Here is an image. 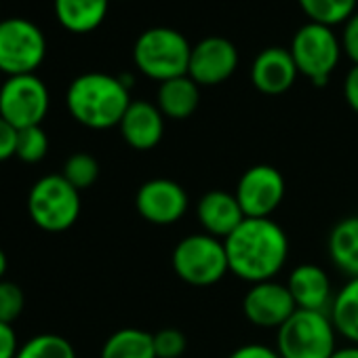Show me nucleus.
<instances>
[{"instance_id": "f257e3e1", "label": "nucleus", "mask_w": 358, "mask_h": 358, "mask_svg": "<svg viewBox=\"0 0 358 358\" xmlns=\"http://www.w3.org/2000/svg\"><path fill=\"white\" fill-rule=\"evenodd\" d=\"M224 245L230 272L251 285L274 280L289 259V238L272 217H247Z\"/></svg>"}, {"instance_id": "f03ea898", "label": "nucleus", "mask_w": 358, "mask_h": 358, "mask_svg": "<svg viewBox=\"0 0 358 358\" xmlns=\"http://www.w3.org/2000/svg\"><path fill=\"white\" fill-rule=\"evenodd\" d=\"M131 101L129 87L120 80V76L103 72H87L76 76L66 93V106L72 118L95 131L118 127Z\"/></svg>"}, {"instance_id": "7ed1b4c3", "label": "nucleus", "mask_w": 358, "mask_h": 358, "mask_svg": "<svg viewBox=\"0 0 358 358\" xmlns=\"http://www.w3.org/2000/svg\"><path fill=\"white\" fill-rule=\"evenodd\" d=\"M192 45L188 38L166 26L150 28L139 34L133 45V62L137 70L156 80L166 83L188 74Z\"/></svg>"}, {"instance_id": "20e7f679", "label": "nucleus", "mask_w": 358, "mask_h": 358, "mask_svg": "<svg viewBox=\"0 0 358 358\" xmlns=\"http://www.w3.org/2000/svg\"><path fill=\"white\" fill-rule=\"evenodd\" d=\"M337 350V331L329 312L295 310L276 331L280 358H331Z\"/></svg>"}, {"instance_id": "39448f33", "label": "nucleus", "mask_w": 358, "mask_h": 358, "mask_svg": "<svg viewBox=\"0 0 358 358\" xmlns=\"http://www.w3.org/2000/svg\"><path fill=\"white\" fill-rule=\"evenodd\" d=\"M28 213L45 232H66L80 215V192L62 173L45 175L28 194Z\"/></svg>"}, {"instance_id": "423d86ee", "label": "nucleus", "mask_w": 358, "mask_h": 358, "mask_svg": "<svg viewBox=\"0 0 358 358\" xmlns=\"http://www.w3.org/2000/svg\"><path fill=\"white\" fill-rule=\"evenodd\" d=\"M175 274L192 287H211L228 272V253L224 241L205 232L182 238L171 255Z\"/></svg>"}, {"instance_id": "0eeeda50", "label": "nucleus", "mask_w": 358, "mask_h": 358, "mask_svg": "<svg viewBox=\"0 0 358 358\" xmlns=\"http://www.w3.org/2000/svg\"><path fill=\"white\" fill-rule=\"evenodd\" d=\"M299 74L308 76L314 85H327L329 76L339 64L341 41L335 30L322 24L308 22L303 24L289 47Z\"/></svg>"}, {"instance_id": "6e6552de", "label": "nucleus", "mask_w": 358, "mask_h": 358, "mask_svg": "<svg viewBox=\"0 0 358 358\" xmlns=\"http://www.w3.org/2000/svg\"><path fill=\"white\" fill-rule=\"evenodd\" d=\"M47 57V38L43 30L24 20L0 22V72L7 76L34 74Z\"/></svg>"}, {"instance_id": "1a4fd4ad", "label": "nucleus", "mask_w": 358, "mask_h": 358, "mask_svg": "<svg viewBox=\"0 0 358 358\" xmlns=\"http://www.w3.org/2000/svg\"><path fill=\"white\" fill-rule=\"evenodd\" d=\"M51 95L36 74L7 76L0 87V116L17 131L41 127L49 114Z\"/></svg>"}, {"instance_id": "9d476101", "label": "nucleus", "mask_w": 358, "mask_h": 358, "mask_svg": "<svg viewBox=\"0 0 358 358\" xmlns=\"http://www.w3.org/2000/svg\"><path fill=\"white\" fill-rule=\"evenodd\" d=\"M285 177L272 164L249 166L236 184L234 196L245 217L268 220L285 201Z\"/></svg>"}, {"instance_id": "9b49d317", "label": "nucleus", "mask_w": 358, "mask_h": 358, "mask_svg": "<svg viewBox=\"0 0 358 358\" xmlns=\"http://www.w3.org/2000/svg\"><path fill=\"white\" fill-rule=\"evenodd\" d=\"M190 199L184 186H179L173 179H150L135 196L137 213L154 224V226H173L182 220L188 211Z\"/></svg>"}, {"instance_id": "f8f14e48", "label": "nucleus", "mask_w": 358, "mask_h": 358, "mask_svg": "<svg viewBox=\"0 0 358 358\" xmlns=\"http://www.w3.org/2000/svg\"><path fill=\"white\" fill-rule=\"evenodd\" d=\"M238 66V49L224 36H209L192 45L188 76L199 87H215L226 83Z\"/></svg>"}, {"instance_id": "ddd939ff", "label": "nucleus", "mask_w": 358, "mask_h": 358, "mask_svg": "<svg viewBox=\"0 0 358 358\" xmlns=\"http://www.w3.org/2000/svg\"><path fill=\"white\" fill-rule=\"evenodd\" d=\"M297 310L287 285L276 280L255 282L243 299L245 318L259 329H280Z\"/></svg>"}, {"instance_id": "4468645a", "label": "nucleus", "mask_w": 358, "mask_h": 358, "mask_svg": "<svg viewBox=\"0 0 358 358\" xmlns=\"http://www.w3.org/2000/svg\"><path fill=\"white\" fill-rule=\"evenodd\" d=\"M299 76L295 59L289 49L270 47L264 49L251 66V83L264 95L287 93Z\"/></svg>"}, {"instance_id": "2eb2a0df", "label": "nucleus", "mask_w": 358, "mask_h": 358, "mask_svg": "<svg viewBox=\"0 0 358 358\" xmlns=\"http://www.w3.org/2000/svg\"><path fill=\"white\" fill-rule=\"evenodd\" d=\"M196 220L205 234L226 241L247 217L234 194L224 190H211L201 196L196 205Z\"/></svg>"}, {"instance_id": "dca6fc26", "label": "nucleus", "mask_w": 358, "mask_h": 358, "mask_svg": "<svg viewBox=\"0 0 358 358\" xmlns=\"http://www.w3.org/2000/svg\"><path fill=\"white\" fill-rule=\"evenodd\" d=\"M118 129H120L122 139L133 150L145 152L160 143L164 135V116L158 110V106L137 99V101H131V106L127 108Z\"/></svg>"}, {"instance_id": "f3484780", "label": "nucleus", "mask_w": 358, "mask_h": 358, "mask_svg": "<svg viewBox=\"0 0 358 358\" xmlns=\"http://www.w3.org/2000/svg\"><path fill=\"white\" fill-rule=\"evenodd\" d=\"M287 289L297 310L329 312L335 297L327 272L316 264H301L293 268L287 280Z\"/></svg>"}, {"instance_id": "a211bd4d", "label": "nucleus", "mask_w": 358, "mask_h": 358, "mask_svg": "<svg viewBox=\"0 0 358 358\" xmlns=\"http://www.w3.org/2000/svg\"><path fill=\"white\" fill-rule=\"evenodd\" d=\"M199 103H201V87L188 74L160 83L158 87L156 106L164 118L184 120L196 112Z\"/></svg>"}, {"instance_id": "6ab92c4d", "label": "nucleus", "mask_w": 358, "mask_h": 358, "mask_svg": "<svg viewBox=\"0 0 358 358\" xmlns=\"http://www.w3.org/2000/svg\"><path fill=\"white\" fill-rule=\"evenodd\" d=\"M110 0H53V11L62 28L72 34L97 30L108 15Z\"/></svg>"}, {"instance_id": "aec40b11", "label": "nucleus", "mask_w": 358, "mask_h": 358, "mask_svg": "<svg viewBox=\"0 0 358 358\" xmlns=\"http://www.w3.org/2000/svg\"><path fill=\"white\" fill-rule=\"evenodd\" d=\"M327 251L339 272L348 278L358 276V215L335 224L327 241Z\"/></svg>"}, {"instance_id": "412c9836", "label": "nucleus", "mask_w": 358, "mask_h": 358, "mask_svg": "<svg viewBox=\"0 0 358 358\" xmlns=\"http://www.w3.org/2000/svg\"><path fill=\"white\" fill-rule=\"evenodd\" d=\"M329 316L337 335L348 343L358 345V276L348 278V282L335 293Z\"/></svg>"}, {"instance_id": "4be33fe9", "label": "nucleus", "mask_w": 358, "mask_h": 358, "mask_svg": "<svg viewBox=\"0 0 358 358\" xmlns=\"http://www.w3.org/2000/svg\"><path fill=\"white\" fill-rule=\"evenodd\" d=\"M99 358H158L154 335L135 327L120 329L106 339Z\"/></svg>"}, {"instance_id": "5701e85b", "label": "nucleus", "mask_w": 358, "mask_h": 358, "mask_svg": "<svg viewBox=\"0 0 358 358\" xmlns=\"http://www.w3.org/2000/svg\"><path fill=\"white\" fill-rule=\"evenodd\" d=\"M297 3L310 22L335 28L356 13L358 0H297Z\"/></svg>"}, {"instance_id": "b1692460", "label": "nucleus", "mask_w": 358, "mask_h": 358, "mask_svg": "<svg viewBox=\"0 0 358 358\" xmlns=\"http://www.w3.org/2000/svg\"><path fill=\"white\" fill-rule=\"evenodd\" d=\"M15 358H76L74 345L55 333H43L20 345Z\"/></svg>"}, {"instance_id": "393cba45", "label": "nucleus", "mask_w": 358, "mask_h": 358, "mask_svg": "<svg viewBox=\"0 0 358 358\" xmlns=\"http://www.w3.org/2000/svg\"><path fill=\"white\" fill-rule=\"evenodd\" d=\"M62 175L80 192V190L91 188L97 182V177H99V162L91 154H87V152H76V154H72L66 160Z\"/></svg>"}, {"instance_id": "a878e982", "label": "nucleus", "mask_w": 358, "mask_h": 358, "mask_svg": "<svg viewBox=\"0 0 358 358\" xmlns=\"http://www.w3.org/2000/svg\"><path fill=\"white\" fill-rule=\"evenodd\" d=\"M49 152V135L43 127H28L17 131V143H15V156L22 162L36 164L41 162Z\"/></svg>"}, {"instance_id": "bb28decb", "label": "nucleus", "mask_w": 358, "mask_h": 358, "mask_svg": "<svg viewBox=\"0 0 358 358\" xmlns=\"http://www.w3.org/2000/svg\"><path fill=\"white\" fill-rule=\"evenodd\" d=\"M24 291L17 282L0 280V322L13 324L24 312Z\"/></svg>"}, {"instance_id": "cd10ccee", "label": "nucleus", "mask_w": 358, "mask_h": 358, "mask_svg": "<svg viewBox=\"0 0 358 358\" xmlns=\"http://www.w3.org/2000/svg\"><path fill=\"white\" fill-rule=\"evenodd\" d=\"M154 350L158 358H182L188 350V339L179 329H160L154 333Z\"/></svg>"}, {"instance_id": "c85d7f7f", "label": "nucleus", "mask_w": 358, "mask_h": 358, "mask_svg": "<svg viewBox=\"0 0 358 358\" xmlns=\"http://www.w3.org/2000/svg\"><path fill=\"white\" fill-rule=\"evenodd\" d=\"M341 51L350 57V62L354 66H358V11L343 24Z\"/></svg>"}, {"instance_id": "c756f323", "label": "nucleus", "mask_w": 358, "mask_h": 358, "mask_svg": "<svg viewBox=\"0 0 358 358\" xmlns=\"http://www.w3.org/2000/svg\"><path fill=\"white\" fill-rule=\"evenodd\" d=\"M15 143H17V129L0 116V162L15 156Z\"/></svg>"}, {"instance_id": "7c9ffc66", "label": "nucleus", "mask_w": 358, "mask_h": 358, "mask_svg": "<svg viewBox=\"0 0 358 358\" xmlns=\"http://www.w3.org/2000/svg\"><path fill=\"white\" fill-rule=\"evenodd\" d=\"M17 350H20V341L13 324L0 322V358H15Z\"/></svg>"}, {"instance_id": "2f4dec72", "label": "nucleus", "mask_w": 358, "mask_h": 358, "mask_svg": "<svg viewBox=\"0 0 358 358\" xmlns=\"http://www.w3.org/2000/svg\"><path fill=\"white\" fill-rule=\"evenodd\" d=\"M228 358H280L276 348L264 345V343H245L236 348Z\"/></svg>"}, {"instance_id": "473e14b6", "label": "nucleus", "mask_w": 358, "mask_h": 358, "mask_svg": "<svg viewBox=\"0 0 358 358\" xmlns=\"http://www.w3.org/2000/svg\"><path fill=\"white\" fill-rule=\"evenodd\" d=\"M343 97L348 106L358 114V66H352L343 80Z\"/></svg>"}, {"instance_id": "72a5a7b5", "label": "nucleus", "mask_w": 358, "mask_h": 358, "mask_svg": "<svg viewBox=\"0 0 358 358\" xmlns=\"http://www.w3.org/2000/svg\"><path fill=\"white\" fill-rule=\"evenodd\" d=\"M331 358H358V345L345 343V345L337 348V350L331 354Z\"/></svg>"}, {"instance_id": "f704fd0d", "label": "nucleus", "mask_w": 358, "mask_h": 358, "mask_svg": "<svg viewBox=\"0 0 358 358\" xmlns=\"http://www.w3.org/2000/svg\"><path fill=\"white\" fill-rule=\"evenodd\" d=\"M7 266H9V262H7V255H5V251H3V249H0V280L5 278Z\"/></svg>"}, {"instance_id": "c9c22d12", "label": "nucleus", "mask_w": 358, "mask_h": 358, "mask_svg": "<svg viewBox=\"0 0 358 358\" xmlns=\"http://www.w3.org/2000/svg\"><path fill=\"white\" fill-rule=\"evenodd\" d=\"M0 74H3V72H0Z\"/></svg>"}, {"instance_id": "e433bc0d", "label": "nucleus", "mask_w": 358, "mask_h": 358, "mask_svg": "<svg viewBox=\"0 0 358 358\" xmlns=\"http://www.w3.org/2000/svg\"><path fill=\"white\" fill-rule=\"evenodd\" d=\"M0 22H3V20H0Z\"/></svg>"}]
</instances>
